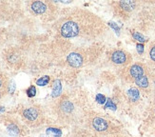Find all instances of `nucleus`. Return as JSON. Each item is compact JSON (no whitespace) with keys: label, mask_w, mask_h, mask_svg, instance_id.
Segmentation results:
<instances>
[{"label":"nucleus","mask_w":155,"mask_h":137,"mask_svg":"<svg viewBox=\"0 0 155 137\" xmlns=\"http://www.w3.org/2000/svg\"><path fill=\"white\" fill-rule=\"evenodd\" d=\"M75 137H91V135L89 132H84L83 129H81V131L79 132V133H78Z\"/></svg>","instance_id":"5701e85b"},{"label":"nucleus","mask_w":155,"mask_h":137,"mask_svg":"<svg viewBox=\"0 0 155 137\" xmlns=\"http://www.w3.org/2000/svg\"><path fill=\"white\" fill-rule=\"evenodd\" d=\"M7 88H8V92H9V93L12 94L13 92H15V88H16L15 81H13V80H11V81L9 82V84L7 85Z\"/></svg>","instance_id":"a211bd4d"},{"label":"nucleus","mask_w":155,"mask_h":137,"mask_svg":"<svg viewBox=\"0 0 155 137\" xmlns=\"http://www.w3.org/2000/svg\"><path fill=\"white\" fill-rule=\"evenodd\" d=\"M132 36H133L134 39H136L137 41H139V42H141V43H144V42H147V39L143 35V34L138 32H132Z\"/></svg>","instance_id":"dca6fc26"},{"label":"nucleus","mask_w":155,"mask_h":137,"mask_svg":"<svg viewBox=\"0 0 155 137\" xmlns=\"http://www.w3.org/2000/svg\"><path fill=\"white\" fill-rule=\"evenodd\" d=\"M23 117L30 123H38L42 117V114L37 108H28L23 111L22 112Z\"/></svg>","instance_id":"423d86ee"},{"label":"nucleus","mask_w":155,"mask_h":137,"mask_svg":"<svg viewBox=\"0 0 155 137\" xmlns=\"http://www.w3.org/2000/svg\"><path fill=\"white\" fill-rule=\"evenodd\" d=\"M5 112V108L4 107H0V113H2Z\"/></svg>","instance_id":"bb28decb"},{"label":"nucleus","mask_w":155,"mask_h":137,"mask_svg":"<svg viewBox=\"0 0 155 137\" xmlns=\"http://www.w3.org/2000/svg\"><path fill=\"white\" fill-rule=\"evenodd\" d=\"M90 128L91 131L101 135H113L119 133V128L111 121L107 120L100 116H92L90 119Z\"/></svg>","instance_id":"7ed1b4c3"},{"label":"nucleus","mask_w":155,"mask_h":137,"mask_svg":"<svg viewBox=\"0 0 155 137\" xmlns=\"http://www.w3.org/2000/svg\"><path fill=\"white\" fill-rule=\"evenodd\" d=\"M150 75H144V76L138 78L137 80H135V82H134V83H135V85L139 89H141L142 91H144L145 92H150L151 91L150 81Z\"/></svg>","instance_id":"6e6552de"},{"label":"nucleus","mask_w":155,"mask_h":137,"mask_svg":"<svg viewBox=\"0 0 155 137\" xmlns=\"http://www.w3.org/2000/svg\"><path fill=\"white\" fill-rule=\"evenodd\" d=\"M67 62L72 68H79L83 65V56L79 52H71L67 57Z\"/></svg>","instance_id":"0eeeda50"},{"label":"nucleus","mask_w":155,"mask_h":137,"mask_svg":"<svg viewBox=\"0 0 155 137\" xmlns=\"http://www.w3.org/2000/svg\"><path fill=\"white\" fill-rule=\"evenodd\" d=\"M0 97H1V92H0Z\"/></svg>","instance_id":"c85d7f7f"},{"label":"nucleus","mask_w":155,"mask_h":137,"mask_svg":"<svg viewBox=\"0 0 155 137\" xmlns=\"http://www.w3.org/2000/svg\"><path fill=\"white\" fill-rule=\"evenodd\" d=\"M54 108L59 120L65 124H72L80 118L81 109L77 108L74 102L66 97L60 98Z\"/></svg>","instance_id":"f257e3e1"},{"label":"nucleus","mask_w":155,"mask_h":137,"mask_svg":"<svg viewBox=\"0 0 155 137\" xmlns=\"http://www.w3.org/2000/svg\"><path fill=\"white\" fill-rule=\"evenodd\" d=\"M109 25L111 27V28H112L114 31L116 32V33L119 35V34H120V28H119V27H118L115 23H114V22H109Z\"/></svg>","instance_id":"4be33fe9"},{"label":"nucleus","mask_w":155,"mask_h":137,"mask_svg":"<svg viewBox=\"0 0 155 137\" xmlns=\"http://www.w3.org/2000/svg\"><path fill=\"white\" fill-rule=\"evenodd\" d=\"M150 88L151 91L155 92V72H151L150 75Z\"/></svg>","instance_id":"aec40b11"},{"label":"nucleus","mask_w":155,"mask_h":137,"mask_svg":"<svg viewBox=\"0 0 155 137\" xmlns=\"http://www.w3.org/2000/svg\"><path fill=\"white\" fill-rule=\"evenodd\" d=\"M7 132H8V133L12 136H17L20 132V129L17 127V125L12 123V124L7 126Z\"/></svg>","instance_id":"ddd939ff"},{"label":"nucleus","mask_w":155,"mask_h":137,"mask_svg":"<svg viewBox=\"0 0 155 137\" xmlns=\"http://www.w3.org/2000/svg\"><path fill=\"white\" fill-rule=\"evenodd\" d=\"M136 49H137V52H138V53H140V54H143L145 47H144V45H143L142 43H138V44L136 45Z\"/></svg>","instance_id":"b1692460"},{"label":"nucleus","mask_w":155,"mask_h":137,"mask_svg":"<svg viewBox=\"0 0 155 137\" xmlns=\"http://www.w3.org/2000/svg\"><path fill=\"white\" fill-rule=\"evenodd\" d=\"M110 60L114 65L126 68L131 64L132 56L130 53L124 50H113L110 53Z\"/></svg>","instance_id":"39448f33"},{"label":"nucleus","mask_w":155,"mask_h":137,"mask_svg":"<svg viewBox=\"0 0 155 137\" xmlns=\"http://www.w3.org/2000/svg\"><path fill=\"white\" fill-rule=\"evenodd\" d=\"M3 84H4V81H3V77H1V76H0V88H2Z\"/></svg>","instance_id":"a878e982"},{"label":"nucleus","mask_w":155,"mask_h":137,"mask_svg":"<svg viewBox=\"0 0 155 137\" xmlns=\"http://www.w3.org/2000/svg\"><path fill=\"white\" fill-rule=\"evenodd\" d=\"M47 134L51 136V137H61L62 136V132L59 129L55 128H49L47 129Z\"/></svg>","instance_id":"4468645a"},{"label":"nucleus","mask_w":155,"mask_h":137,"mask_svg":"<svg viewBox=\"0 0 155 137\" xmlns=\"http://www.w3.org/2000/svg\"><path fill=\"white\" fill-rule=\"evenodd\" d=\"M49 82H50V76H48V75H45V76L39 78L36 81V85H38L40 87H44L46 85H48Z\"/></svg>","instance_id":"2eb2a0df"},{"label":"nucleus","mask_w":155,"mask_h":137,"mask_svg":"<svg viewBox=\"0 0 155 137\" xmlns=\"http://www.w3.org/2000/svg\"><path fill=\"white\" fill-rule=\"evenodd\" d=\"M105 108H109L112 111H116V105L111 101V99H107V104L105 106Z\"/></svg>","instance_id":"412c9836"},{"label":"nucleus","mask_w":155,"mask_h":137,"mask_svg":"<svg viewBox=\"0 0 155 137\" xmlns=\"http://www.w3.org/2000/svg\"><path fill=\"white\" fill-rule=\"evenodd\" d=\"M114 12L122 19L130 18L131 13L136 10L138 3L135 1H117L112 4Z\"/></svg>","instance_id":"20e7f679"},{"label":"nucleus","mask_w":155,"mask_h":137,"mask_svg":"<svg viewBox=\"0 0 155 137\" xmlns=\"http://www.w3.org/2000/svg\"><path fill=\"white\" fill-rule=\"evenodd\" d=\"M110 137H127V136L123 135V134H120V133H117V134H113V135H111Z\"/></svg>","instance_id":"393cba45"},{"label":"nucleus","mask_w":155,"mask_h":137,"mask_svg":"<svg viewBox=\"0 0 155 137\" xmlns=\"http://www.w3.org/2000/svg\"><path fill=\"white\" fill-rule=\"evenodd\" d=\"M151 73V70L147 64L136 62L130 64L124 68H121L120 76L123 80L129 83H134L135 80L144 76V75H150Z\"/></svg>","instance_id":"f03ea898"},{"label":"nucleus","mask_w":155,"mask_h":137,"mask_svg":"<svg viewBox=\"0 0 155 137\" xmlns=\"http://www.w3.org/2000/svg\"><path fill=\"white\" fill-rule=\"evenodd\" d=\"M62 92V85H61V81L60 80H55L53 82L52 85V91H51V97L53 98H57L60 96V94Z\"/></svg>","instance_id":"9b49d317"},{"label":"nucleus","mask_w":155,"mask_h":137,"mask_svg":"<svg viewBox=\"0 0 155 137\" xmlns=\"http://www.w3.org/2000/svg\"><path fill=\"white\" fill-rule=\"evenodd\" d=\"M26 93L28 95V97H30V98L35 97L36 95V88L35 86H31L28 90L26 91Z\"/></svg>","instance_id":"f3484780"},{"label":"nucleus","mask_w":155,"mask_h":137,"mask_svg":"<svg viewBox=\"0 0 155 137\" xmlns=\"http://www.w3.org/2000/svg\"><path fill=\"white\" fill-rule=\"evenodd\" d=\"M31 9L35 15H43V13H45L47 10H48V7H47L46 3L42 1H35L31 3Z\"/></svg>","instance_id":"9d476101"},{"label":"nucleus","mask_w":155,"mask_h":137,"mask_svg":"<svg viewBox=\"0 0 155 137\" xmlns=\"http://www.w3.org/2000/svg\"><path fill=\"white\" fill-rule=\"evenodd\" d=\"M127 97L131 102H137L140 99V91L135 87L130 88L127 91Z\"/></svg>","instance_id":"f8f14e48"},{"label":"nucleus","mask_w":155,"mask_h":137,"mask_svg":"<svg viewBox=\"0 0 155 137\" xmlns=\"http://www.w3.org/2000/svg\"><path fill=\"white\" fill-rule=\"evenodd\" d=\"M152 112H153V115L155 116V106H154V108H153V111H152Z\"/></svg>","instance_id":"cd10ccee"},{"label":"nucleus","mask_w":155,"mask_h":137,"mask_svg":"<svg viewBox=\"0 0 155 137\" xmlns=\"http://www.w3.org/2000/svg\"><path fill=\"white\" fill-rule=\"evenodd\" d=\"M147 57H149L147 66L155 72V41H152L150 44L149 51H147Z\"/></svg>","instance_id":"1a4fd4ad"},{"label":"nucleus","mask_w":155,"mask_h":137,"mask_svg":"<svg viewBox=\"0 0 155 137\" xmlns=\"http://www.w3.org/2000/svg\"><path fill=\"white\" fill-rule=\"evenodd\" d=\"M95 99H96V102L98 103V104H101V105H103L104 103L107 101L106 96H104V95H103V94H101V93H97V94H96Z\"/></svg>","instance_id":"6ab92c4d"}]
</instances>
